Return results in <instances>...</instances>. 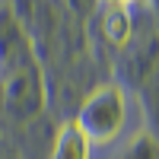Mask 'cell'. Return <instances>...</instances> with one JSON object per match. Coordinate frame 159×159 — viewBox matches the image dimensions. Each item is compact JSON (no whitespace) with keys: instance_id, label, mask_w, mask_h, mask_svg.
Returning <instances> with one entry per match:
<instances>
[{"instance_id":"1","label":"cell","mask_w":159,"mask_h":159,"mask_svg":"<svg viewBox=\"0 0 159 159\" xmlns=\"http://www.w3.org/2000/svg\"><path fill=\"white\" fill-rule=\"evenodd\" d=\"M80 130L86 134L89 143H108L121 134V127L127 121V102L121 86L105 83L99 89L89 92V99L80 105V115L73 118Z\"/></svg>"},{"instance_id":"2","label":"cell","mask_w":159,"mask_h":159,"mask_svg":"<svg viewBox=\"0 0 159 159\" xmlns=\"http://www.w3.org/2000/svg\"><path fill=\"white\" fill-rule=\"evenodd\" d=\"M89 147H92V143L86 140L83 130H80V124L76 121H64L57 127L51 159H89Z\"/></svg>"},{"instance_id":"3","label":"cell","mask_w":159,"mask_h":159,"mask_svg":"<svg viewBox=\"0 0 159 159\" xmlns=\"http://www.w3.org/2000/svg\"><path fill=\"white\" fill-rule=\"evenodd\" d=\"M102 32H105V38H108V45L124 48L130 42V32H134V25H130V10L108 7L105 10V19H102Z\"/></svg>"},{"instance_id":"4","label":"cell","mask_w":159,"mask_h":159,"mask_svg":"<svg viewBox=\"0 0 159 159\" xmlns=\"http://www.w3.org/2000/svg\"><path fill=\"white\" fill-rule=\"evenodd\" d=\"M102 3H105V7H124V10H127L130 3H137V0H102Z\"/></svg>"}]
</instances>
